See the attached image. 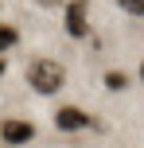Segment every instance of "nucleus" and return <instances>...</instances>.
Returning <instances> with one entry per match:
<instances>
[{
    "mask_svg": "<svg viewBox=\"0 0 144 148\" xmlns=\"http://www.w3.org/2000/svg\"><path fill=\"white\" fill-rule=\"evenodd\" d=\"M55 125H59L62 133H78V129L90 125V113H82L78 105H62V109L55 113Z\"/></svg>",
    "mask_w": 144,
    "mask_h": 148,
    "instance_id": "3",
    "label": "nucleus"
},
{
    "mask_svg": "<svg viewBox=\"0 0 144 148\" xmlns=\"http://www.w3.org/2000/svg\"><path fill=\"white\" fill-rule=\"evenodd\" d=\"M140 82H144V62H140Z\"/></svg>",
    "mask_w": 144,
    "mask_h": 148,
    "instance_id": "8",
    "label": "nucleus"
},
{
    "mask_svg": "<svg viewBox=\"0 0 144 148\" xmlns=\"http://www.w3.org/2000/svg\"><path fill=\"white\" fill-rule=\"evenodd\" d=\"M16 27H8V23H0V51H8V47H16Z\"/></svg>",
    "mask_w": 144,
    "mask_h": 148,
    "instance_id": "6",
    "label": "nucleus"
},
{
    "mask_svg": "<svg viewBox=\"0 0 144 148\" xmlns=\"http://www.w3.org/2000/svg\"><path fill=\"white\" fill-rule=\"evenodd\" d=\"M27 82H31L35 94H55V90H62V82H66V70L55 59H35L27 66Z\"/></svg>",
    "mask_w": 144,
    "mask_h": 148,
    "instance_id": "1",
    "label": "nucleus"
},
{
    "mask_svg": "<svg viewBox=\"0 0 144 148\" xmlns=\"http://www.w3.org/2000/svg\"><path fill=\"white\" fill-rule=\"evenodd\" d=\"M0 140L4 144H12V148H20V144H31L35 140V125H31V121H4V125H0Z\"/></svg>",
    "mask_w": 144,
    "mask_h": 148,
    "instance_id": "2",
    "label": "nucleus"
},
{
    "mask_svg": "<svg viewBox=\"0 0 144 148\" xmlns=\"http://www.w3.org/2000/svg\"><path fill=\"white\" fill-rule=\"evenodd\" d=\"M0 74H4V59H0Z\"/></svg>",
    "mask_w": 144,
    "mask_h": 148,
    "instance_id": "9",
    "label": "nucleus"
},
{
    "mask_svg": "<svg viewBox=\"0 0 144 148\" xmlns=\"http://www.w3.org/2000/svg\"><path fill=\"white\" fill-rule=\"evenodd\" d=\"M66 31L70 35H86L90 23H86V4H70L66 8Z\"/></svg>",
    "mask_w": 144,
    "mask_h": 148,
    "instance_id": "4",
    "label": "nucleus"
},
{
    "mask_svg": "<svg viewBox=\"0 0 144 148\" xmlns=\"http://www.w3.org/2000/svg\"><path fill=\"white\" fill-rule=\"evenodd\" d=\"M105 86H109V90H125V86H129V74L109 70V74H105Z\"/></svg>",
    "mask_w": 144,
    "mask_h": 148,
    "instance_id": "5",
    "label": "nucleus"
},
{
    "mask_svg": "<svg viewBox=\"0 0 144 148\" xmlns=\"http://www.w3.org/2000/svg\"><path fill=\"white\" fill-rule=\"evenodd\" d=\"M47 4H55V0H47Z\"/></svg>",
    "mask_w": 144,
    "mask_h": 148,
    "instance_id": "10",
    "label": "nucleus"
},
{
    "mask_svg": "<svg viewBox=\"0 0 144 148\" xmlns=\"http://www.w3.org/2000/svg\"><path fill=\"white\" fill-rule=\"evenodd\" d=\"M121 8L132 12V16H144V0H121Z\"/></svg>",
    "mask_w": 144,
    "mask_h": 148,
    "instance_id": "7",
    "label": "nucleus"
}]
</instances>
